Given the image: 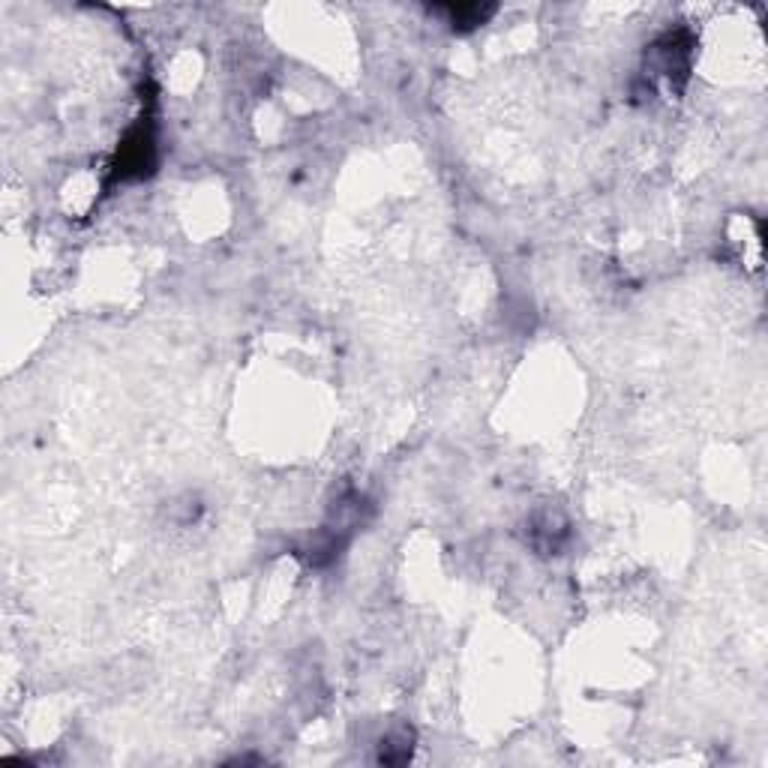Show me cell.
I'll list each match as a JSON object with an SVG mask.
<instances>
[{
  "mask_svg": "<svg viewBox=\"0 0 768 768\" xmlns=\"http://www.w3.org/2000/svg\"><path fill=\"white\" fill-rule=\"evenodd\" d=\"M154 154H157V145H154V129L150 124H142L126 136V142L117 150V162H114V178H142L154 166Z\"/></svg>",
  "mask_w": 768,
  "mask_h": 768,
  "instance_id": "6da1fadb",
  "label": "cell"
},
{
  "mask_svg": "<svg viewBox=\"0 0 768 768\" xmlns=\"http://www.w3.org/2000/svg\"><path fill=\"white\" fill-rule=\"evenodd\" d=\"M655 69L669 81H685L690 72V36L685 31L664 34L655 43Z\"/></svg>",
  "mask_w": 768,
  "mask_h": 768,
  "instance_id": "7a4b0ae2",
  "label": "cell"
},
{
  "mask_svg": "<svg viewBox=\"0 0 768 768\" xmlns=\"http://www.w3.org/2000/svg\"><path fill=\"white\" fill-rule=\"evenodd\" d=\"M529 534H531V546H534L538 553L555 555L562 546H565L567 538H571V526H567L562 510L546 508L531 517Z\"/></svg>",
  "mask_w": 768,
  "mask_h": 768,
  "instance_id": "3957f363",
  "label": "cell"
},
{
  "mask_svg": "<svg viewBox=\"0 0 768 768\" xmlns=\"http://www.w3.org/2000/svg\"><path fill=\"white\" fill-rule=\"evenodd\" d=\"M441 12L448 15V22L460 31H472L477 24H484L496 7H481V3H460V7H441Z\"/></svg>",
  "mask_w": 768,
  "mask_h": 768,
  "instance_id": "277c9868",
  "label": "cell"
}]
</instances>
